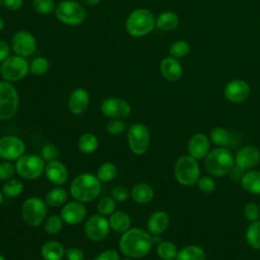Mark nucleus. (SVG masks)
Returning <instances> with one entry per match:
<instances>
[{
  "instance_id": "nucleus-49",
  "label": "nucleus",
  "mask_w": 260,
  "mask_h": 260,
  "mask_svg": "<svg viewBox=\"0 0 260 260\" xmlns=\"http://www.w3.org/2000/svg\"><path fill=\"white\" fill-rule=\"evenodd\" d=\"M93 260H120V256L115 249H108L100 253Z\"/></svg>"
},
{
  "instance_id": "nucleus-48",
  "label": "nucleus",
  "mask_w": 260,
  "mask_h": 260,
  "mask_svg": "<svg viewBox=\"0 0 260 260\" xmlns=\"http://www.w3.org/2000/svg\"><path fill=\"white\" fill-rule=\"evenodd\" d=\"M66 260H83L84 253L77 247H71L65 251Z\"/></svg>"
},
{
  "instance_id": "nucleus-36",
  "label": "nucleus",
  "mask_w": 260,
  "mask_h": 260,
  "mask_svg": "<svg viewBox=\"0 0 260 260\" xmlns=\"http://www.w3.org/2000/svg\"><path fill=\"white\" fill-rule=\"evenodd\" d=\"M209 138L213 144H215L219 147H224L225 145H228V143L230 141L229 132L224 128L219 127V126L211 129V131L209 133Z\"/></svg>"
},
{
  "instance_id": "nucleus-58",
  "label": "nucleus",
  "mask_w": 260,
  "mask_h": 260,
  "mask_svg": "<svg viewBox=\"0 0 260 260\" xmlns=\"http://www.w3.org/2000/svg\"><path fill=\"white\" fill-rule=\"evenodd\" d=\"M0 260H5V259H4V257H3L1 254H0Z\"/></svg>"
},
{
  "instance_id": "nucleus-25",
  "label": "nucleus",
  "mask_w": 260,
  "mask_h": 260,
  "mask_svg": "<svg viewBox=\"0 0 260 260\" xmlns=\"http://www.w3.org/2000/svg\"><path fill=\"white\" fill-rule=\"evenodd\" d=\"M41 255L44 260H61L65 257V250L61 243L48 241L42 246Z\"/></svg>"
},
{
  "instance_id": "nucleus-53",
  "label": "nucleus",
  "mask_w": 260,
  "mask_h": 260,
  "mask_svg": "<svg viewBox=\"0 0 260 260\" xmlns=\"http://www.w3.org/2000/svg\"><path fill=\"white\" fill-rule=\"evenodd\" d=\"M151 241H152V244H160L162 242V239L160 237V235H151Z\"/></svg>"
},
{
  "instance_id": "nucleus-30",
  "label": "nucleus",
  "mask_w": 260,
  "mask_h": 260,
  "mask_svg": "<svg viewBox=\"0 0 260 260\" xmlns=\"http://www.w3.org/2000/svg\"><path fill=\"white\" fill-rule=\"evenodd\" d=\"M67 197H68V193L64 188L55 187L49 190V192L46 194L45 202L49 206L58 207L67 200Z\"/></svg>"
},
{
  "instance_id": "nucleus-24",
  "label": "nucleus",
  "mask_w": 260,
  "mask_h": 260,
  "mask_svg": "<svg viewBox=\"0 0 260 260\" xmlns=\"http://www.w3.org/2000/svg\"><path fill=\"white\" fill-rule=\"evenodd\" d=\"M108 221L110 229L118 234L125 233L130 229L131 225V218L124 211H114L110 215Z\"/></svg>"
},
{
  "instance_id": "nucleus-2",
  "label": "nucleus",
  "mask_w": 260,
  "mask_h": 260,
  "mask_svg": "<svg viewBox=\"0 0 260 260\" xmlns=\"http://www.w3.org/2000/svg\"><path fill=\"white\" fill-rule=\"evenodd\" d=\"M101 181L90 173H82L76 176L70 184L71 196L82 203L95 199L101 192Z\"/></svg>"
},
{
  "instance_id": "nucleus-17",
  "label": "nucleus",
  "mask_w": 260,
  "mask_h": 260,
  "mask_svg": "<svg viewBox=\"0 0 260 260\" xmlns=\"http://www.w3.org/2000/svg\"><path fill=\"white\" fill-rule=\"evenodd\" d=\"M86 214V209L82 202L71 201L65 204L60 211V216L68 224H77L81 222Z\"/></svg>"
},
{
  "instance_id": "nucleus-39",
  "label": "nucleus",
  "mask_w": 260,
  "mask_h": 260,
  "mask_svg": "<svg viewBox=\"0 0 260 260\" xmlns=\"http://www.w3.org/2000/svg\"><path fill=\"white\" fill-rule=\"evenodd\" d=\"M190 46L184 40H177L175 41L170 47V54L175 58H182L189 53Z\"/></svg>"
},
{
  "instance_id": "nucleus-31",
  "label": "nucleus",
  "mask_w": 260,
  "mask_h": 260,
  "mask_svg": "<svg viewBox=\"0 0 260 260\" xmlns=\"http://www.w3.org/2000/svg\"><path fill=\"white\" fill-rule=\"evenodd\" d=\"M78 148L83 153H92L99 146V140L92 133H84L78 139Z\"/></svg>"
},
{
  "instance_id": "nucleus-4",
  "label": "nucleus",
  "mask_w": 260,
  "mask_h": 260,
  "mask_svg": "<svg viewBox=\"0 0 260 260\" xmlns=\"http://www.w3.org/2000/svg\"><path fill=\"white\" fill-rule=\"evenodd\" d=\"M234 162L235 158L232 152L225 147H218L208 152L205 156L204 166L210 175L222 177L229 174Z\"/></svg>"
},
{
  "instance_id": "nucleus-12",
  "label": "nucleus",
  "mask_w": 260,
  "mask_h": 260,
  "mask_svg": "<svg viewBox=\"0 0 260 260\" xmlns=\"http://www.w3.org/2000/svg\"><path fill=\"white\" fill-rule=\"evenodd\" d=\"M25 144L23 140L14 135L0 137V158L4 160H17L23 155Z\"/></svg>"
},
{
  "instance_id": "nucleus-41",
  "label": "nucleus",
  "mask_w": 260,
  "mask_h": 260,
  "mask_svg": "<svg viewBox=\"0 0 260 260\" xmlns=\"http://www.w3.org/2000/svg\"><path fill=\"white\" fill-rule=\"evenodd\" d=\"M96 208L101 215H111L116 209V201L112 197H103L98 202Z\"/></svg>"
},
{
  "instance_id": "nucleus-37",
  "label": "nucleus",
  "mask_w": 260,
  "mask_h": 260,
  "mask_svg": "<svg viewBox=\"0 0 260 260\" xmlns=\"http://www.w3.org/2000/svg\"><path fill=\"white\" fill-rule=\"evenodd\" d=\"M50 68V63L45 57H36L29 64V72L35 76L45 75Z\"/></svg>"
},
{
  "instance_id": "nucleus-56",
  "label": "nucleus",
  "mask_w": 260,
  "mask_h": 260,
  "mask_svg": "<svg viewBox=\"0 0 260 260\" xmlns=\"http://www.w3.org/2000/svg\"><path fill=\"white\" fill-rule=\"evenodd\" d=\"M2 203H3V193H2V191H0V206Z\"/></svg>"
},
{
  "instance_id": "nucleus-40",
  "label": "nucleus",
  "mask_w": 260,
  "mask_h": 260,
  "mask_svg": "<svg viewBox=\"0 0 260 260\" xmlns=\"http://www.w3.org/2000/svg\"><path fill=\"white\" fill-rule=\"evenodd\" d=\"M32 8L40 14H51L55 11L56 6L53 0H32Z\"/></svg>"
},
{
  "instance_id": "nucleus-23",
  "label": "nucleus",
  "mask_w": 260,
  "mask_h": 260,
  "mask_svg": "<svg viewBox=\"0 0 260 260\" xmlns=\"http://www.w3.org/2000/svg\"><path fill=\"white\" fill-rule=\"evenodd\" d=\"M170 217L167 212L157 210L153 212L147 221V231L150 235H161L169 226Z\"/></svg>"
},
{
  "instance_id": "nucleus-7",
  "label": "nucleus",
  "mask_w": 260,
  "mask_h": 260,
  "mask_svg": "<svg viewBox=\"0 0 260 260\" xmlns=\"http://www.w3.org/2000/svg\"><path fill=\"white\" fill-rule=\"evenodd\" d=\"M19 95L12 82L0 80V120H9L17 112Z\"/></svg>"
},
{
  "instance_id": "nucleus-18",
  "label": "nucleus",
  "mask_w": 260,
  "mask_h": 260,
  "mask_svg": "<svg viewBox=\"0 0 260 260\" xmlns=\"http://www.w3.org/2000/svg\"><path fill=\"white\" fill-rule=\"evenodd\" d=\"M210 142L206 135L202 133H196L191 136L187 144V150L189 155L195 159H201L205 157L209 152Z\"/></svg>"
},
{
  "instance_id": "nucleus-20",
  "label": "nucleus",
  "mask_w": 260,
  "mask_h": 260,
  "mask_svg": "<svg viewBox=\"0 0 260 260\" xmlns=\"http://www.w3.org/2000/svg\"><path fill=\"white\" fill-rule=\"evenodd\" d=\"M236 165L240 166L244 170L255 167L260 161V151L257 147L248 145L238 150L235 157Z\"/></svg>"
},
{
  "instance_id": "nucleus-43",
  "label": "nucleus",
  "mask_w": 260,
  "mask_h": 260,
  "mask_svg": "<svg viewBox=\"0 0 260 260\" xmlns=\"http://www.w3.org/2000/svg\"><path fill=\"white\" fill-rule=\"evenodd\" d=\"M58 155H59V149L54 144L48 143L42 147L41 156L45 161L48 162V161L57 159Z\"/></svg>"
},
{
  "instance_id": "nucleus-50",
  "label": "nucleus",
  "mask_w": 260,
  "mask_h": 260,
  "mask_svg": "<svg viewBox=\"0 0 260 260\" xmlns=\"http://www.w3.org/2000/svg\"><path fill=\"white\" fill-rule=\"evenodd\" d=\"M229 174H230V177H231L232 180H234V181H241L242 178L245 175V170L243 168H241L240 166L235 165V166L232 167V169L230 170Z\"/></svg>"
},
{
  "instance_id": "nucleus-47",
  "label": "nucleus",
  "mask_w": 260,
  "mask_h": 260,
  "mask_svg": "<svg viewBox=\"0 0 260 260\" xmlns=\"http://www.w3.org/2000/svg\"><path fill=\"white\" fill-rule=\"evenodd\" d=\"M112 198L117 202H124L125 200L128 199L129 197V192L127 190V188L123 187V186H116L113 190H112Z\"/></svg>"
},
{
  "instance_id": "nucleus-28",
  "label": "nucleus",
  "mask_w": 260,
  "mask_h": 260,
  "mask_svg": "<svg viewBox=\"0 0 260 260\" xmlns=\"http://www.w3.org/2000/svg\"><path fill=\"white\" fill-rule=\"evenodd\" d=\"M242 187L252 194H260V171L245 173L241 180Z\"/></svg>"
},
{
  "instance_id": "nucleus-42",
  "label": "nucleus",
  "mask_w": 260,
  "mask_h": 260,
  "mask_svg": "<svg viewBox=\"0 0 260 260\" xmlns=\"http://www.w3.org/2000/svg\"><path fill=\"white\" fill-rule=\"evenodd\" d=\"M106 130L112 136L120 135L126 130V123L122 119H112L107 124Z\"/></svg>"
},
{
  "instance_id": "nucleus-57",
  "label": "nucleus",
  "mask_w": 260,
  "mask_h": 260,
  "mask_svg": "<svg viewBox=\"0 0 260 260\" xmlns=\"http://www.w3.org/2000/svg\"><path fill=\"white\" fill-rule=\"evenodd\" d=\"M133 258H131V257H127V256H125V258L123 259V260H132Z\"/></svg>"
},
{
  "instance_id": "nucleus-33",
  "label": "nucleus",
  "mask_w": 260,
  "mask_h": 260,
  "mask_svg": "<svg viewBox=\"0 0 260 260\" xmlns=\"http://www.w3.org/2000/svg\"><path fill=\"white\" fill-rule=\"evenodd\" d=\"M23 191V184L20 180L11 178L6 180L4 185L2 186V193L10 198L19 196Z\"/></svg>"
},
{
  "instance_id": "nucleus-29",
  "label": "nucleus",
  "mask_w": 260,
  "mask_h": 260,
  "mask_svg": "<svg viewBox=\"0 0 260 260\" xmlns=\"http://www.w3.org/2000/svg\"><path fill=\"white\" fill-rule=\"evenodd\" d=\"M176 260H205V252L200 246L189 245L178 251Z\"/></svg>"
},
{
  "instance_id": "nucleus-54",
  "label": "nucleus",
  "mask_w": 260,
  "mask_h": 260,
  "mask_svg": "<svg viewBox=\"0 0 260 260\" xmlns=\"http://www.w3.org/2000/svg\"><path fill=\"white\" fill-rule=\"evenodd\" d=\"M80 1L82 4L86 6H94L100 2V0H80Z\"/></svg>"
},
{
  "instance_id": "nucleus-22",
  "label": "nucleus",
  "mask_w": 260,
  "mask_h": 260,
  "mask_svg": "<svg viewBox=\"0 0 260 260\" xmlns=\"http://www.w3.org/2000/svg\"><path fill=\"white\" fill-rule=\"evenodd\" d=\"M159 70L165 79L169 81H177L181 78L183 68L179 60L173 56L164 58L159 64Z\"/></svg>"
},
{
  "instance_id": "nucleus-19",
  "label": "nucleus",
  "mask_w": 260,
  "mask_h": 260,
  "mask_svg": "<svg viewBox=\"0 0 260 260\" xmlns=\"http://www.w3.org/2000/svg\"><path fill=\"white\" fill-rule=\"evenodd\" d=\"M89 104L88 91L83 87L73 89L68 99V109L74 115L83 114Z\"/></svg>"
},
{
  "instance_id": "nucleus-27",
  "label": "nucleus",
  "mask_w": 260,
  "mask_h": 260,
  "mask_svg": "<svg viewBox=\"0 0 260 260\" xmlns=\"http://www.w3.org/2000/svg\"><path fill=\"white\" fill-rule=\"evenodd\" d=\"M179 25V17L173 11H164L155 18V26L161 30L170 31Z\"/></svg>"
},
{
  "instance_id": "nucleus-45",
  "label": "nucleus",
  "mask_w": 260,
  "mask_h": 260,
  "mask_svg": "<svg viewBox=\"0 0 260 260\" xmlns=\"http://www.w3.org/2000/svg\"><path fill=\"white\" fill-rule=\"evenodd\" d=\"M197 186L199 190L203 193H210L215 189V183L211 177L203 176L199 177L197 181Z\"/></svg>"
},
{
  "instance_id": "nucleus-55",
  "label": "nucleus",
  "mask_w": 260,
  "mask_h": 260,
  "mask_svg": "<svg viewBox=\"0 0 260 260\" xmlns=\"http://www.w3.org/2000/svg\"><path fill=\"white\" fill-rule=\"evenodd\" d=\"M4 25H5V23H4V20H3V18L0 16V31L4 28Z\"/></svg>"
},
{
  "instance_id": "nucleus-3",
  "label": "nucleus",
  "mask_w": 260,
  "mask_h": 260,
  "mask_svg": "<svg viewBox=\"0 0 260 260\" xmlns=\"http://www.w3.org/2000/svg\"><path fill=\"white\" fill-rule=\"evenodd\" d=\"M155 26L153 13L146 8H137L127 17L125 27L127 32L134 38L148 35Z\"/></svg>"
},
{
  "instance_id": "nucleus-46",
  "label": "nucleus",
  "mask_w": 260,
  "mask_h": 260,
  "mask_svg": "<svg viewBox=\"0 0 260 260\" xmlns=\"http://www.w3.org/2000/svg\"><path fill=\"white\" fill-rule=\"evenodd\" d=\"M15 172V166H13L9 160L0 162V180L11 179Z\"/></svg>"
},
{
  "instance_id": "nucleus-13",
  "label": "nucleus",
  "mask_w": 260,
  "mask_h": 260,
  "mask_svg": "<svg viewBox=\"0 0 260 260\" xmlns=\"http://www.w3.org/2000/svg\"><path fill=\"white\" fill-rule=\"evenodd\" d=\"M110 232V225L108 219L99 214H93L87 218L84 224L85 236L93 242H100L106 239Z\"/></svg>"
},
{
  "instance_id": "nucleus-34",
  "label": "nucleus",
  "mask_w": 260,
  "mask_h": 260,
  "mask_svg": "<svg viewBox=\"0 0 260 260\" xmlns=\"http://www.w3.org/2000/svg\"><path fill=\"white\" fill-rule=\"evenodd\" d=\"M156 253L162 260H173L176 259L178 254V249L176 245L169 241H162L157 245Z\"/></svg>"
},
{
  "instance_id": "nucleus-6",
  "label": "nucleus",
  "mask_w": 260,
  "mask_h": 260,
  "mask_svg": "<svg viewBox=\"0 0 260 260\" xmlns=\"http://www.w3.org/2000/svg\"><path fill=\"white\" fill-rule=\"evenodd\" d=\"M176 180L183 186H192L200 177V169L197 159L191 155L180 156L174 167Z\"/></svg>"
},
{
  "instance_id": "nucleus-8",
  "label": "nucleus",
  "mask_w": 260,
  "mask_h": 260,
  "mask_svg": "<svg viewBox=\"0 0 260 260\" xmlns=\"http://www.w3.org/2000/svg\"><path fill=\"white\" fill-rule=\"evenodd\" d=\"M29 71V64L25 57L12 55L0 64V75L3 80L15 82L24 78Z\"/></svg>"
},
{
  "instance_id": "nucleus-16",
  "label": "nucleus",
  "mask_w": 260,
  "mask_h": 260,
  "mask_svg": "<svg viewBox=\"0 0 260 260\" xmlns=\"http://www.w3.org/2000/svg\"><path fill=\"white\" fill-rule=\"evenodd\" d=\"M224 98L231 103H241L250 93L249 84L243 79H234L224 87Z\"/></svg>"
},
{
  "instance_id": "nucleus-21",
  "label": "nucleus",
  "mask_w": 260,
  "mask_h": 260,
  "mask_svg": "<svg viewBox=\"0 0 260 260\" xmlns=\"http://www.w3.org/2000/svg\"><path fill=\"white\" fill-rule=\"evenodd\" d=\"M45 174L47 179L51 183L58 186L64 184L68 179L67 168L62 161L58 159H54L47 162L45 167Z\"/></svg>"
},
{
  "instance_id": "nucleus-15",
  "label": "nucleus",
  "mask_w": 260,
  "mask_h": 260,
  "mask_svg": "<svg viewBox=\"0 0 260 260\" xmlns=\"http://www.w3.org/2000/svg\"><path fill=\"white\" fill-rule=\"evenodd\" d=\"M101 112L104 116L112 119H123L130 115L131 107L123 99L110 96L106 98L101 104Z\"/></svg>"
},
{
  "instance_id": "nucleus-10",
  "label": "nucleus",
  "mask_w": 260,
  "mask_h": 260,
  "mask_svg": "<svg viewBox=\"0 0 260 260\" xmlns=\"http://www.w3.org/2000/svg\"><path fill=\"white\" fill-rule=\"evenodd\" d=\"M47 214V203L41 197H29L21 206L23 220L30 226L40 225Z\"/></svg>"
},
{
  "instance_id": "nucleus-5",
  "label": "nucleus",
  "mask_w": 260,
  "mask_h": 260,
  "mask_svg": "<svg viewBox=\"0 0 260 260\" xmlns=\"http://www.w3.org/2000/svg\"><path fill=\"white\" fill-rule=\"evenodd\" d=\"M55 15L63 24L75 26L84 21L86 11L83 5L79 2L74 0H64L56 6Z\"/></svg>"
},
{
  "instance_id": "nucleus-11",
  "label": "nucleus",
  "mask_w": 260,
  "mask_h": 260,
  "mask_svg": "<svg viewBox=\"0 0 260 260\" xmlns=\"http://www.w3.org/2000/svg\"><path fill=\"white\" fill-rule=\"evenodd\" d=\"M128 143L131 151L134 154L142 155L144 154L148 147L150 141V135L148 128L142 123L132 124L128 128L127 132Z\"/></svg>"
},
{
  "instance_id": "nucleus-35",
  "label": "nucleus",
  "mask_w": 260,
  "mask_h": 260,
  "mask_svg": "<svg viewBox=\"0 0 260 260\" xmlns=\"http://www.w3.org/2000/svg\"><path fill=\"white\" fill-rule=\"evenodd\" d=\"M116 175L117 167L111 161H106L102 164L96 171V177L101 182L112 181L116 177Z\"/></svg>"
},
{
  "instance_id": "nucleus-32",
  "label": "nucleus",
  "mask_w": 260,
  "mask_h": 260,
  "mask_svg": "<svg viewBox=\"0 0 260 260\" xmlns=\"http://www.w3.org/2000/svg\"><path fill=\"white\" fill-rule=\"evenodd\" d=\"M246 241L253 249H260V221L256 220L249 224L246 231Z\"/></svg>"
},
{
  "instance_id": "nucleus-51",
  "label": "nucleus",
  "mask_w": 260,
  "mask_h": 260,
  "mask_svg": "<svg viewBox=\"0 0 260 260\" xmlns=\"http://www.w3.org/2000/svg\"><path fill=\"white\" fill-rule=\"evenodd\" d=\"M23 0H2V5L11 11L18 10L22 6Z\"/></svg>"
},
{
  "instance_id": "nucleus-14",
  "label": "nucleus",
  "mask_w": 260,
  "mask_h": 260,
  "mask_svg": "<svg viewBox=\"0 0 260 260\" xmlns=\"http://www.w3.org/2000/svg\"><path fill=\"white\" fill-rule=\"evenodd\" d=\"M10 47L15 55L31 56L37 50L36 38L27 30H18L11 38Z\"/></svg>"
},
{
  "instance_id": "nucleus-59",
  "label": "nucleus",
  "mask_w": 260,
  "mask_h": 260,
  "mask_svg": "<svg viewBox=\"0 0 260 260\" xmlns=\"http://www.w3.org/2000/svg\"><path fill=\"white\" fill-rule=\"evenodd\" d=\"M2 5V0H0V6Z\"/></svg>"
},
{
  "instance_id": "nucleus-52",
  "label": "nucleus",
  "mask_w": 260,
  "mask_h": 260,
  "mask_svg": "<svg viewBox=\"0 0 260 260\" xmlns=\"http://www.w3.org/2000/svg\"><path fill=\"white\" fill-rule=\"evenodd\" d=\"M10 46L4 40H0V64L10 56Z\"/></svg>"
},
{
  "instance_id": "nucleus-38",
  "label": "nucleus",
  "mask_w": 260,
  "mask_h": 260,
  "mask_svg": "<svg viewBox=\"0 0 260 260\" xmlns=\"http://www.w3.org/2000/svg\"><path fill=\"white\" fill-rule=\"evenodd\" d=\"M63 224V219L61 218L60 215H51L49 216L44 223V230L49 234V235H56L58 234Z\"/></svg>"
},
{
  "instance_id": "nucleus-9",
  "label": "nucleus",
  "mask_w": 260,
  "mask_h": 260,
  "mask_svg": "<svg viewBox=\"0 0 260 260\" xmlns=\"http://www.w3.org/2000/svg\"><path fill=\"white\" fill-rule=\"evenodd\" d=\"M45 160L38 154H23L15 162L16 173L23 179L35 180L45 172Z\"/></svg>"
},
{
  "instance_id": "nucleus-26",
  "label": "nucleus",
  "mask_w": 260,
  "mask_h": 260,
  "mask_svg": "<svg viewBox=\"0 0 260 260\" xmlns=\"http://www.w3.org/2000/svg\"><path fill=\"white\" fill-rule=\"evenodd\" d=\"M153 189L146 183H137L131 190V197L133 200L140 204L148 203L153 198Z\"/></svg>"
},
{
  "instance_id": "nucleus-44",
  "label": "nucleus",
  "mask_w": 260,
  "mask_h": 260,
  "mask_svg": "<svg viewBox=\"0 0 260 260\" xmlns=\"http://www.w3.org/2000/svg\"><path fill=\"white\" fill-rule=\"evenodd\" d=\"M244 215L246 216V218L249 221H251V222L256 221L260 216V209H259L258 205L253 202L247 203L244 206Z\"/></svg>"
},
{
  "instance_id": "nucleus-1",
  "label": "nucleus",
  "mask_w": 260,
  "mask_h": 260,
  "mask_svg": "<svg viewBox=\"0 0 260 260\" xmlns=\"http://www.w3.org/2000/svg\"><path fill=\"white\" fill-rule=\"evenodd\" d=\"M152 246L151 235L139 228L129 229L122 234L119 241L121 252L134 259L142 258L148 254Z\"/></svg>"
}]
</instances>
